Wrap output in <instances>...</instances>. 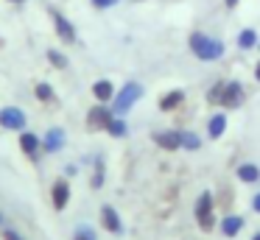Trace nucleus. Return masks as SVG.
Here are the masks:
<instances>
[{"label":"nucleus","mask_w":260,"mask_h":240,"mask_svg":"<svg viewBox=\"0 0 260 240\" xmlns=\"http://www.w3.org/2000/svg\"><path fill=\"white\" fill-rule=\"evenodd\" d=\"M101 223H104V229L112 232V234H118L120 229H123V223H120L118 212H115L112 207H104V210H101Z\"/></svg>","instance_id":"nucleus-9"},{"label":"nucleus","mask_w":260,"mask_h":240,"mask_svg":"<svg viewBox=\"0 0 260 240\" xmlns=\"http://www.w3.org/2000/svg\"><path fill=\"white\" fill-rule=\"evenodd\" d=\"M196 218H199V226L204 232H213L215 226V218H213V195L210 193H202L196 201Z\"/></svg>","instance_id":"nucleus-2"},{"label":"nucleus","mask_w":260,"mask_h":240,"mask_svg":"<svg viewBox=\"0 0 260 240\" xmlns=\"http://www.w3.org/2000/svg\"><path fill=\"white\" fill-rule=\"evenodd\" d=\"M238 3V0H226V6H230V9H232V6H235Z\"/></svg>","instance_id":"nucleus-28"},{"label":"nucleus","mask_w":260,"mask_h":240,"mask_svg":"<svg viewBox=\"0 0 260 240\" xmlns=\"http://www.w3.org/2000/svg\"><path fill=\"white\" fill-rule=\"evenodd\" d=\"M76 240H92V234H87V232H81V234H79V237H76Z\"/></svg>","instance_id":"nucleus-26"},{"label":"nucleus","mask_w":260,"mask_h":240,"mask_svg":"<svg viewBox=\"0 0 260 240\" xmlns=\"http://www.w3.org/2000/svg\"><path fill=\"white\" fill-rule=\"evenodd\" d=\"M252 207H254V212H260V193L252 198Z\"/></svg>","instance_id":"nucleus-25"},{"label":"nucleus","mask_w":260,"mask_h":240,"mask_svg":"<svg viewBox=\"0 0 260 240\" xmlns=\"http://www.w3.org/2000/svg\"><path fill=\"white\" fill-rule=\"evenodd\" d=\"M0 126H3V128H12V131H23V128H25V115H23V109H14V106L0 109Z\"/></svg>","instance_id":"nucleus-4"},{"label":"nucleus","mask_w":260,"mask_h":240,"mask_svg":"<svg viewBox=\"0 0 260 240\" xmlns=\"http://www.w3.org/2000/svg\"><path fill=\"white\" fill-rule=\"evenodd\" d=\"M53 22H56V31H59V37H62L64 42H73V39H76V33H73V25H70V22L64 20L62 14H53Z\"/></svg>","instance_id":"nucleus-14"},{"label":"nucleus","mask_w":260,"mask_h":240,"mask_svg":"<svg viewBox=\"0 0 260 240\" xmlns=\"http://www.w3.org/2000/svg\"><path fill=\"white\" fill-rule=\"evenodd\" d=\"M221 104L226 106V109H235V106L243 104V87L241 84H224V95H221Z\"/></svg>","instance_id":"nucleus-6"},{"label":"nucleus","mask_w":260,"mask_h":240,"mask_svg":"<svg viewBox=\"0 0 260 240\" xmlns=\"http://www.w3.org/2000/svg\"><path fill=\"white\" fill-rule=\"evenodd\" d=\"M107 131L112 134V137H123V134H126V123L120 120V117H112L109 126H107Z\"/></svg>","instance_id":"nucleus-19"},{"label":"nucleus","mask_w":260,"mask_h":240,"mask_svg":"<svg viewBox=\"0 0 260 240\" xmlns=\"http://www.w3.org/2000/svg\"><path fill=\"white\" fill-rule=\"evenodd\" d=\"M221 95H224V84H215V87L207 92V100L210 104H221Z\"/></svg>","instance_id":"nucleus-22"},{"label":"nucleus","mask_w":260,"mask_h":240,"mask_svg":"<svg viewBox=\"0 0 260 240\" xmlns=\"http://www.w3.org/2000/svg\"><path fill=\"white\" fill-rule=\"evenodd\" d=\"M92 3H95L98 9H109V6H115V0H92Z\"/></svg>","instance_id":"nucleus-24"},{"label":"nucleus","mask_w":260,"mask_h":240,"mask_svg":"<svg viewBox=\"0 0 260 240\" xmlns=\"http://www.w3.org/2000/svg\"><path fill=\"white\" fill-rule=\"evenodd\" d=\"M182 100H185V92L174 89V92H168V95H162V98H159V109H162V112H171V109H176Z\"/></svg>","instance_id":"nucleus-13"},{"label":"nucleus","mask_w":260,"mask_h":240,"mask_svg":"<svg viewBox=\"0 0 260 240\" xmlns=\"http://www.w3.org/2000/svg\"><path fill=\"white\" fill-rule=\"evenodd\" d=\"M238 179H241V182H246V184H252V182H257L260 179V167L257 165H241L238 167Z\"/></svg>","instance_id":"nucleus-16"},{"label":"nucleus","mask_w":260,"mask_h":240,"mask_svg":"<svg viewBox=\"0 0 260 240\" xmlns=\"http://www.w3.org/2000/svg\"><path fill=\"white\" fill-rule=\"evenodd\" d=\"M140 95H143V87H140V84H135V81L126 84V87L118 92V98H115V109H112V112H118V115L129 112L132 104H135V100H140Z\"/></svg>","instance_id":"nucleus-3"},{"label":"nucleus","mask_w":260,"mask_h":240,"mask_svg":"<svg viewBox=\"0 0 260 240\" xmlns=\"http://www.w3.org/2000/svg\"><path fill=\"white\" fill-rule=\"evenodd\" d=\"M62 140H64L62 128H51V131L45 134V143H42V148H45V151H59V148H62Z\"/></svg>","instance_id":"nucleus-15"},{"label":"nucleus","mask_w":260,"mask_h":240,"mask_svg":"<svg viewBox=\"0 0 260 240\" xmlns=\"http://www.w3.org/2000/svg\"><path fill=\"white\" fill-rule=\"evenodd\" d=\"M241 229H243V218L241 215H230V218H224V221H221V232H224L226 237H235Z\"/></svg>","instance_id":"nucleus-11"},{"label":"nucleus","mask_w":260,"mask_h":240,"mask_svg":"<svg viewBox=\"0 0 260 240\" xmlns=\"http://www.w3.org/2000/svg\"><path fill=\"white\" fill-rule=\"evenodd\" d=\"M92 95H95L101 104H107V100H112V95H115V87H112V81H95L92 84Z\"/></svg>","instance_id":"nucleus-12"},{"label":"nucleus","mask_w":260,"mask_h":240,"mask_svg":"<svg viewBox=\"0 0 260 240\" xmlns=\"http://www.w3.org/2000/svg\"><path fill=\"white\" fill-rule=\"evenodd\" d=\"M254 45H257V33H254L252 28H243L241 37H238V48L249 50V48H254Z\"/></svg>","instance_id":"nucleus-18"},{"label":"nucleus","mask_w":260,"mask_h":240,"mask_svg":"<svg viewBox=\"0 0 260 240\" xmlns=\"http://www.w3.org/2000/svg\"><path fill=\"white\" fill-rule=\"evenodd\" d=\"M37 98H40V100H53L51 84H37Z\"/></svg>","instance_id":"nucleus-21"},{"label":"nucleus","mask_w":260,"mask_h":240,"mask_svg":"<svg viewBox=\"0 0 260 240\" xmlns=\"http://www.w3.org/2000/svg\"><path fill=\"white\" fill-rule=\"evenodd\" d=\"M179 137H182V145H185V148H199V145H202V140L190 131H179Z\"/></svg>","instance_id":"nucleus-20"},{"label":"nucleus","mask_w":260,"mask_h":240,"mask_svg":"<svg viewBox=\"0 0 260 240\" xmlns=\"http://www.w3.org/2000/svg\"><path fill=\"white\" fill-rule=\"evenodd\" d=\"M20 148H23L28 156H37V154H40V148H42V143L37 140V134L23 131V134H20Z\"/></svg>","instance_id":"nucleus-10"},{"label":"nucleus","mask_w":260,"mask_h":240,"mask_svg":"<svg viewBox=\"0 0 260 240\" xmlns=\"http://www.w3.org/2000/svg\"><path fill=\"white\" fill-rule=\"evenodd\" d=\"M112 117H115L112 109H107V106H92L90 115H87V126L90 128H107Z\"/></svg>","instance_id":"nucleus-5"},{"label":"nucleus","mask_w":260,"mask_h":240,"mask_svg":"<svg viewBox=\"0 0 260 240\" xmlns=\"http://www.w3.org/2000/svg\"><path fill=\"white\" fill-rule=\"evenodd\" d=\"M51 198H53V207H56V210H64V207H68V201H70V184L64 182V179L53 182Z\"/></svg>","instance_id":"nucleus-7"},{"label":"nucleus","mask_w":260,"mask_h":240,"mask_svg":"<svg viewBox=\"0 0 260 240\" xmlns=\"http://www.w3.org/2000/svg\"><path fill=\"white\" fill-rule=\"evenodd\" d=\"M224 128H226V117L224 115H213L210 117V123H207V131H210V137H221L224 134Z\"/></svg>","instance_id":"nucleus-17"},{"label":"nucleus","mask_w":260,"mask_h":240,"mask_svg":"<svg viewBox=\"0 0 260 240\" xmlns=\"http://www.w3.org/2000/svg\"><path fill=\"white\" fill-rule=\"evenodd\" d=\"M12 3H23V0H12Z\"/></svg>","instance_id":"nucleus-30"},{"label":"nucleus","mask_w":260,"mask_h":240,"mask_svg":"<svg viewBox=\"0 0 260 240\" xmlns=\"http://www.w3.org/2000/svg\"><path fill=\"white\" fill-rule=\"evenodd\" d=\"M48 59H51L53 67H59V70H62V67H68V59H64L62 53H56V50H48Z\"/></svg>","instance_id":"nucleus-23"},{"label":"nucleus","mask_w":260,"mask_h":240,"mask_svg":"<svg viewBox=\"0 0 260 240\" xmlns=\"http://www.w3.org/2000/svg\"><path fill=\"white\" fill-rule=\"evenodd\" d=\"M252 240H260V232H254V237Z\"/></svg>","instance_id":"nucleus-29"},{"label":"nucleus","mask_w":260,"mask_h":240,"mask_svg":"<svg viewBox=\"0 0 260 240\" xmlns=\"http://www.w3.org/2000/svg\"><path fill=\"white\" fill-rule=\"evenodd\" d=\"M154 143L165 151H176L182 145V137H179V131H157L154 134Z\"/></svg>","instance_id":"nucleus-8"},{"label":"nucleus","mask_w":260,"mask_h":240,"mask_svg":"<svg viewBox=\"0 0 260 240\" xmlns=\"http://www.w3.org/2000/svg\"><path fill=\"white\" fill-rule=\"evenodd\" d=\"M190 50L202 61H215V59L224 56V45H221L218 39L204 37V33H190Z\"/></svg>","instance_id":"nucleus-1"},{"label":"nucleus","mask_w":260,"mask_h":240,"mask_svg":"<svg viewBox=\"0 0 260 240\" xmlns=\"http://www.w3.org/2000/svg\"><path fill=\"white\" fill-rule=\"evenodd\" d=\"M254 78L260 81V61H257V70H254Z\"/></svg>","instance_id":"nucleus-27"}]
</instances>
